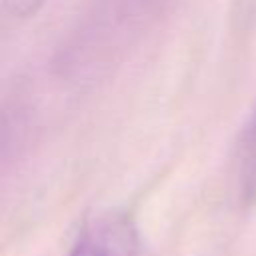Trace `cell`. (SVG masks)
I'll list each match as a JSON object with an SVG mask.
<instances>
[{
	"label": "cell",
	"instance_id": "cell-3",
	"mask_svg": "<svg viewBox=\"0 0 256 256\" xmlns=\"http://www.w3.org/2000/svg\"><path fill=\"white\" fill-rule=\"evenodd\" d=\"M238 186L244 202L256 198V106L238 144Z\"/></svg>",
	"mask_w": 256,
	"mask_h": 256
},
{
	"label": "cell",
	"instance_id": "cell-4",
	"mask_svg": "<svg viewBox=\"0 0 256 256\" xmlns=\"http://www.w3.org/2000/svg\"><path fill=\"white\" fill-rule=\"evenodd\" d=\"M4 4L10 14L18 18H26L30 14H36L46 4V0H4Z\"/></svg>",
	"mask_w": 256,
	"mask_h": 256
},
{
	"label": "cell",
	"instance_id": "cell-1",
	"mask_svg": "<svg viewBox=\"0 0 256 256\" xmlns=\"http://www.w3.org/2000/svg\"><path fill=\"white\" fill-rule=\"evenodd\" d=\"M140 236L130 214L110 210L88 220L68 256H138Z\"/></svg>",
	"mask_w": 256,
	"mask_h": 256
},
{
	"label": "cell",
	"instance_id": "cell-2",
	"mask_svg": "<svg viewBox=\"0 0 256 256\" xmlns=\"http://www.w3.org/2000/svg\"><path fill=\"white\" fill-rule=\"evenodd\" d=\"M162 2L164 0H106L100 8V14L94 16L90 30L84 34V40L90 44L88 54H92V50L98 52L100 44L118 42L124 38L128 30L150 18Z\"/></svg>",
	"mask_w": 256,
	"mask_h": 256
}]
</instances>
